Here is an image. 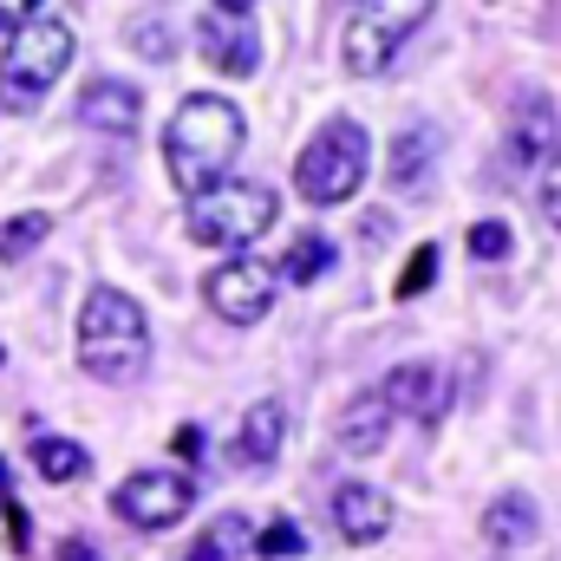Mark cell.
Returning <instances> with one entry per match:
<instances>
[{"mask_svg": "<svg viewBox=\"0 0 561 561\" xmlns=\"http://www.w3.org/2000/svg\"><path fill=\"white\" fill-rule=\"evenodd\" d=\"M242 144H249V118H242V105H229L222 92H190V99L176 105L170 131H163L170 183H176L183 196H196V190L222 183V176H229V163L242 157Z\"/></svg>", "mask_w": 561, "mask_h": 561, "instance_id": "6da1fadb", "label": "cell"}, {"mask_svg": "<svg viewBox=\"0 0 561 561\" xmlns=\"http://www.w3.org/2000/svg\"><path fill=\"white\" fill-rule=\"evenodd\" d=\"M79 366L105 386H131L150 373V327L144 307L118 287H92L79 307Z\"/></svg>", "mask_w": 561, "mask_h": 561, "instance_id": "7a4b0ae2", "label": "cell"}, {"mask_svg": "<svg viewBox=\"0 0 561 561\" xmlns=\"http://www.w3.org/2000/svg\"><path fill=\"white\" fill-rule=\"evenodd\" d=\"M72 53H79V39H72L66 20H39L33 13L26 26H13L7 33V59H0V112H33L66 79Z\"/></svg>", "mask_w": 561, "mask_h": 561, "instance_id": "3957f363", "label": "cell"}, {"mask_svg": "<svg viewBox=\"0 0 561 561\" xmlns=\"http://www.w3.org/2000/svg\"><path fill=\"white\" fill-rule=\"evenodd\" d=\"M275 216H280V196L268 183H242V176H222V183L190 196V236L203 249H229V255L262 242L275 229Z\"/></svg>", "mask_w": 561, "mask_h": 561, "instance_id": "277c9868", "label": "cell"}, {"mask_svg": "<svg viewBox=\"0 0 561 561\" xmlns=\"http://www.w3.org/2000/svg\"><path fill=\"white\" fill-rule=\"evenodd\" d=\"M366 170H373L366 125H359V118H327V125L307 138L300 163H294V190H300L313 209H333V203H346V196L366 183Z\"/></svg>", "mask_w": 561, "mask_h": 561, "instance_id": "5b68a950", "label": "cell"}, {"mask_svg": "<svg viewBox=\"0 0 561 561\" xmlns=\"http://www.w3.org/2000/svg\"><path fill=\"white\" fill-rule=\"evenodd\" d=\"M431 7H437V0H353L346 39H340L346 72H359V79L386 72V66L399 59V46H405L424 20H431Z\"/></svg>", "mask_w": 561, "mask_h": 561, "instance_id": "8992f818", "label": "cell"}, {"mask_svg": "<svg viewBox=\"0 0 561 561\" xmlns=\"http://www.w3.org/2000/svg\"><path fill=\"white\" fill-rule=\"evenodd\" d=\"M203 300H209V313H216V320H229V327H255V320L275 307V268L236 249L222 268H209Z\"/></svg>", "mask_w": 561, "mask_h": 561, "instance_id": "52a82bcc", "label": "cell"}, {"mask_svg": "<svg viewBox=\"0 0 561 561\" xmlns=\"http://www.w3.org/2000/svg\"><path fill=\"white\" fill-rule=\"evenodd\" d=\"M196 503V477L190 470H138L118 496H112V516L131 523V529H170L183 523Z\"/></svg>", "mask_w": 561, "mask_h": 561, "instance_id": "ba28073f", "label": "cell"}, {"mask_svg": "<svg viewBox=\"0 0 561 561\" xmlns=\"http://www.w3.org/2000/svg\"><path fill=\"white\" fill-rule=\"evenodd\" d=\"M196 39H203V59H209L216 72H229V79H249V72L262 66L255 13H222V7H209L203 26H196Z\"/></svg>", "mask_w": 561, "mask_h": 561, "instance_id": "9c48e42d", "label": "cell"}, {"mask_svg": "<svg viewBox=\"0 0 561 561\" xmlns=\"http://www.w3.org/2000/svg\"><path fill=\"white\" fill-rule=\"evenodd\" d=\"M333 523H340V536H346L353 549H373V542H386V529H392V503H386V490H373V483H340Z\"/></svg>", "mask_w": 561, "mask_h": 561, "instance_id": "30bf717a", "label": "cell"}, {"mask_svg": "<svg viewBox=\"0 0 561 561\" xmlns=\"http://www.w3.org/2000/svg\"><path fill=\"white\" fill-rule=\"evenodd\" d=\"M379 399H386L392 412H412V419L437 424L450 412V379H444L437 366H399V373L379 386Z\"/></svg>", "mask_w": 561, "mask_h": 561, "instance_id": "8fae6325", "label": "cell"}, {"mask_svg": "<svg viewBox=\"0 0 561 561\" xmlns=\"http://www.w3.org/2000/svg\"><path fill=\"white\" fill-rule=\"evenodd\" d=\"M138 112H144V99L125 79H92V85L79 92V118H85L92 131H105V138H131V131H138Z\"/></svg>", "mask_w": 561, "mask_h": 561, "instance_id": "7c38bea8", "label": "cell"}, {"mask_svg": "<svg viewBox=\"0 0 561 561\" xmlns=\"http://www.w3.org/2000/svg\"><path fill=\"white\" fill-rule=\"evenodd\" d=\"M549 150H556V112H549V99L523 92L516 125H510V144H503V163H510V170H529V163H549Z\"/></svg>", "mask_w": 561, "mask_h": 561, "instance_id": "4fadbf2b", "label": "cell"}, {"mask_svg": "<svg viewBox=\"0 0 561 561\" xmlns=\"http://www.w3.org/2000/svg\"><path fill=\"white\" fill-rule=\"evenodd\" d=\"M392 419H399V412H392L379 392H359V399L340 412V431H333V437H340L346 457H379L386 437H392Z\"/></svg>", "mask_w": 561, "mask_h": 561, "instance_id": "5bb4252c", "label": "cell"}, {"mask_svg": "<svg viewBox=\"0 0 561 561\" xmlns=\"http://www.w3.org/2000/svg\"><path fill=\"white\" fill-rule=\"evenodd\" d=\"M280 444H287V412H280V399H262V405H249V419H242V431H236V463H275Z\"/></svg>", "mask_w": 561, "mask_h": 561, "instance_id": "9a60e30c", "label": "cell"}, {"mask_svg": "<svg viewBox=\"0 0 561 561\" xmlns=\"http://www.w3.org/2000/svg\"><path fill=\"white\" fill-rule=\"evenodd\" d=\"M431 163H437V131H431V125H412V131H399L392 150H386V183L412 196V190H424Z\"/></svg>", "mask_w": 561, "mask_h": 561, "instance_id": "2e32d148", "label": "cell"}, {"mask_svg": "<svg viewBox=\"0 0 561 561\" xmlns=\"http://www.w3.org/2000/svg\"><path fill=\"white\" fill-rule=\"evenodd\" d=\"M536 529H542V510H536L523 490H510V496H496V503L483 510V536H490L496 549H529Z\"/></svg>", "mask_w": 561, "mask_h": 561, "instance_id": "e0dca14e", "label": "cell"}, {"mask_svg": "<svg viewBox=\"0 0 561 561\" xmlns=\"http://www.w3.org/2000/svg\"><path fill=\"white\" fill-rule=\"evenodd\" d=\"M33 470L46 483H79V477H92V450L72 437H33Z\"/></svg>", "mask_w": 561, "mask_h": 561, "instance_id": "ac0fdd59", "label": "cell"}, {"mask_svg": "<svg viewBox=\"0 0 561 561\" xmlns=\"http://www.w3.org/2000/svg\"><path fill=\"white\" fill-rule=\"evenodd\" d=\"M327 268H333V242L327 236H294L287 255H280V280L287 287H307V280H320Z\"/></svg>", "mask_w": 561, "mask_h": 561, "instance_id": "d6986e66", "label": "cell"}, {"mask_svg": "<svg viewBox=\"0 0 561 561\" xmlns=\"http://www.w3.org/2000/svg\"><path fill=\"white\" fill-rule=\"evenodd\" d=\"M242 556H249V516H216L183 561H242Z\"/></svg>", "mask_w": 561, "mask_h": 561, "instance_id": "ffe728a7", "label": "cell"}, {"mask_svg": "<svg viewBox=\"0 0 561 561\" xmlns=\"http://www.w3.org/2000/svg\"><path fill=\"white\" fill-rule=\"evenodd\" d=\"M255 549L268 561H294V556H307V536H300V523H287V516H275L262 536H255Z\"/></svg>", "mask_w": 561, "mask_h": 561, "instance_id": "44dd1931", "label": "cell"}, {"mask_svg": "<svg viewBox=\"0 0 561 561\" xmlns=\"http://www.w3.org/2000/svg\"><path fill=\"white\" fill-rule=\"evenodd\" d=\"M46 229H53V216H20V222H7V229H0V255L13 262V255L39 249V242H46Z\"/></svg>", "mask_w": 561, "mask_h": 561, "instance_id": "7402d4cb", "label": "cell"}, {"mask_svg": "<svg viewBox=\"0 0 561 561\" xmlns=\"http://www.w3.org/2000/svg\"><path fill=\"white\" fill-rule=\"evenodd\" d=\"M437 275V242H419L412 249V262H405V275H399V300H419L424 287Z\"/></svg>", "mask_w": 561, "mask_h": 561, "instance_id": "603a6c76", "label": "cell"}, {"mask_svg": "<svg viewBox=\"0 0 561 561\" xmlns=\"http://www.w3.org/2000/svg\"><path fill=\"white\" fill-rule=\"evenodd\" d=\"M470 255H477V262H503V255H510V222H496V216L477 222V229H470Z\"/></svg>", "mask_w": 561, "mask_h": 561, "instance_id": "cb8c5ba5", "label": "cell"}, {"mask_svg": "<svg viewBox=\"0 0 561 561\" xmlns=\"http://www.w3.org/2000/svg\"><path fill=\"white\" fill-rule=\"evenodd\" d=\"M542 216H549V229H561V157H549V170H542Z\"/></svg>", "mask_w": 561, "mask_h": 561, "instance_id": "d4e9b609", "label": "cell"}, {"mask_svg": "<svg viewBox=\"0 0 561 561\" xmlns=\"http://www.w3.org/2000/svg\"><path fill=\"white\" fill-rule=\"evenodd\" d=\"M0 496H7V490H0ZM7 542H13V549H26V542H33V516H26L13 496H7Z\"/></svg>", "mask_w": 561, "mask_h": 561, "instance_id": "484cf974", "label": "cell"}, {"mask_svg": "<svg viewBox=\"0 0 561 561\" xmlns=\"http://www.w3.org/2000/svg\"><path fill=\"white\" fill-rule=\"evenodd\" d=\"M46 0H0V33H13V26H26L33 13H39Z\"/></svg>", "mask_w": 561, "mask_h": 561, "instance_id": "4316f807", "label": "cell"}, {"mask_svg": "<svg viewBox=\"0 0 561 561\" xmlns=\"http://www.w3.org/2000/svg\"><path fill=\"white\" fill-rule=\"evenodd\" d=\"M131 39H138V46L150 53V59H163V53H170V33H163V26H150V20H144L138 33H131Z\"/></svg>", "mask_w": 561, "mask_h": 561, "instance_id": "83f0119b", "label": "cell"}, {"mask_svg": "<svg viewBox=\"0 0 561 561\" xmlns=\"http://www.w3.org/2000/svg\"><path fill=\"white\" fill-rule=\"evenodd\" d=\"M59 561H99V549H92L85 536H66V542H59Z\"/></svg>", "mask_w": 561, "mask_h": 561, "instance_id": "f1b7e54d", "label": "cell"}, {"mask_svg": "<svg viewBox=\"0 0 561 561\" xmlns=\"http://www.w3.org/2000/svg\"><path fill=\"white\" fill-rule=\"evenodd\" d=\"M170 450H176V457H196V450H203V431H190V424H183V431L170 437Z\"/></svg>", "mask_w": 561, "mask_h": 561, "instance_id": "f546056e", "label": "cell"}, {"mask_svg": "<svg viewBox=\"0 0 561 561\" xmlns=\"http://www.w3.org/2000/svg\"><path fill=\"white\" fill-rule=\"evenodd\" d=\"M222 13H255V0H216Z\"/></svg>", "mask_w": 561, "mask_h": 561, "instance_id": "4dcf8cb0", "label": "cell"}, {"mask_svg": "<svg viewBox=\"0 0 561 561\" xmlns=\"http://www.w3.org/2000/svg\"><path fill=\"white\" fill-rule=\"evenodd\" d=\"M0 490H7V463H0Z\"/></svg>", "mask_w": 561, "mask_h": 561, "instance_id": "1f68e13d", "label": "cell"}]
</instances>
